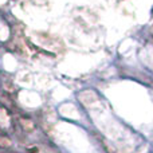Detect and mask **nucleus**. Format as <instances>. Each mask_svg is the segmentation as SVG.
Here are the masks:
<instances>
[{
    "instance_id": "obj_1",
    "label": "nucleus",
    "mask_w": 153,
    "mask_h": 153,
    "mask_svg": "<svg viewBox=\"0 0 153 153\" xmlns=\"http://www.w3.org/2000/svg\"><path fill=\"white\" fill-rule=\"evenodd\" d=\"M151 153H153V145H152V148H151Z\"/></svg>"
}]
</instances>
